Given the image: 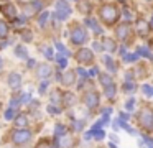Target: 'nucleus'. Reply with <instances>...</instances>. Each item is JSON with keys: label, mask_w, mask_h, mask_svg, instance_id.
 I'll return each instance as SVG.
<instances>
[{"label": "nucleus", "mask_w": 153, "mask_h": 148, "mask_svg": "<svg viewBox=\"0 0 153 148\" xmlns=\"http://www.w3.org/2000/svg\"><path fill=\"white\" fill-rule=\"evenodd\" d=\"M100 18L107 25H114L119 20V10H117V7L112 5V3L102 5V8H100Z\"/></svg>", "instance_id": "nucleus-1"}, {"label": "nucleus", "mask_w": 153, "mask_h": 148, "mask_svg": "<svg viewBox=\"0 0 153 148\" xmlns=\"http://www.w3.org/2000/svg\"><path fill=\"white\" fill-rule=\"evenodd\" d=\"M138 123L142 125L145 130H153V110L148 107L142 109L138 115Z\"/></svg>", "instance_id": "nucleus-2"}, {"label": "nucleus", "mask_w": 153, "mask_h": 148, "mask_svg": "<svg viewBox=\"0 0 153 148\" xmlns=\"http://www.w3.org/2000/svg\"><path fill=\"white\" fill-rule=\"evenodd\" d=\"M71 41L76 43V45H82L87 41V33L86 30H82V26H74L71 30Z\"/></svg>", "instance_id": "nucleus-3"}, {"label": "nucleus", "mask_w": 153, "mask_h": 148, "mask_svg": "<svg viewBox=\"0 0 153 148\" xmlns=\"http://www.w3.org/2000/svg\"><path fill=\"white\" fill-rule=\"evenodd\" d=\"M71 13V8L64 0H58L56 2V16L59 20H66Z\"/></svg>", "instance_id": "nucleus-4"}, {"label": "nucleus", "mask_w": 153, "mask_h": 148, "mask_svg": "<svg viewBox=\"0 0 153 148\" xmlns=\"http://www.w3.org/2000/svg\"><path fill=\"white\" fill-rule=\"evenodd\" d=\"M82 99H84V104L89 109H96L97 105H99V94L94 92V91H87Z\"/></svg>", "instance_id": "nucleus-5"}, {"label": "nucleus", "mask_w": 153, "mask_h": 148, "mask_svg": "<svg viewBox=\"0 0 153 148\" xmlns=\"http://www.w3.org/2000/svg\"><path fill=\"white\" fill-rule=\"evenodd\" d=\"M76 58H77V61L82 62V64H91V62L94 61L92 51H91V49H87V48L79 49V51H77V54H76Z\"/></svg>", "instance_id": "nucleus-6"}, {"label": "nucleus", "mask_w": 153, "mask_h": 148, "mask_svg": "<svg viewBox=\"0 0 153 148\" xmlns=\"http://www.w3.org/2000/svg\"><path fill=\"white\" fill-rule=\"evenodd\" d=\"M30 137H31V133L28 130H17L13 133V141L18 143V145H25L28 140H30Z\"/></svg>", "instance_id": "nucleus-7"}, {"label": "nucleus", "mask_w": 153, "mask_h": 148, "mask_svg": "<svg viewBox=\"0 0 153 148\" xmlns=\"http://www.w3.org/2000/svg\"><path fill=\"white\" fill-rule=\"evenodd\" d=\"M117 36H119L120 39H128L130 36H132V30H130V26L127 25V23L120 25L119 28H117Z\"/></svg>", "instance_id": "nucleus-8"}, {"label": "nucleus", "mask_w": 153, "mask_h": 148, "mask_svg": "<svg viewBox=\"0 0 153 148\" xmlns=\"http://www.w3.org/2000/svg\"><path fill=\"white\" fill-rule=\"evenodd\" d=\"M135 31L138 33L140 36H146L150 31V25L145 20H138V22H137V26H135Z\"/></svg>", "instance_id": "nucleus-9"}, {"label": "nucleus", "mask_w": 153, "mask_h": 148, "mask_svg": "<svg viewBox=\"0 0 153 148\" xmlns=\"http://www.w3.org/2000/svg\"><path fill=\"white\" fill-rule=\"evenodd\" d=\"M8 86H10L12 89H18L22 86V76L17 74V72H12V74L8 76Z\"/></svg>", "instance_id": "nucleus-10"}, {"label": "nucleus", "mask_w": 153, "mask_h": 148, "mask_svg": "<svg viewBox=\"0 0 153 148\" xmlns=\"http://www.w3.org/2000/svg\"><path fill=\"white\" fill-rule=\"evenodd\" d=\"M61 81H63V84H64V86H71V84H74V81H76L74 71H69V72H66V74H63Z\"/></svg>", "instance_id": "nucleus-11"}, {"label": "nucleus", "mask_w": 153, "mask_h": 148, "mask_svg": "<svg viewBox=\"0 0 153 148\" xmlns=\"http://www.w3.org/2000/svg\"><path fill=\"white\" fill-rule=\"evenodd\" d=\"M2 12H4L5 15L8 16V18H15V16H17V10H15L13 5H5V7H2Z\"/></svg>", "instance_id": "nucleus-12"}, {"label": "nucleus", "mask_w": 153, "mask_h": 148, "mask_svg": "<svg viewBox=\"0 0 153 148\" xmlns=\"http://www.w3.org/2000/svg\"><path fill=\"white\" fill-rule=\"evenodd\" d=\"M15 123H17V127L25 128V127L28 125V118H27V115H25V114H20L17 118H15Z\"/></svg>", "instance_id": "nucleus-13"}, {"label": "nucleus", "mask_w": 153, "mask_h": 148, "mask_svg": "<svg viewBox=\"0 0 153 148\" xmlns=\"http://www.w3.org/2000/svg\"><path fill=\"white\" fill-rule=\"evenodd\" d=\"M38 74L41 76V77H48V76L51 74V68L48 64H43V66H40L38 68Z\"/></svg>", "instance_id": "nucleus-14"}, {"label": "nucleus", "mask_w": 153, "mask_h": 148, "mask_svg": "<svg viewBox=\"0 0 153 148\" xmlns=\"http://www.w3.org/2000/svg\"><path fill=\"white\" fill-rule=\"evenodd\" d=\"M71 145H73V138H71V137H63V138H61V141L58 143V147H61V148H69Z\"/></svg>", "instance_id": "nucleus-15"}, {"label": "nucleus", "mask_w": 153, "mask_h": 148, "mask_svg": "<svg viewBox=\"0 0 153 148\" xmlns=\"http://www.w3.org/2000/svg\"><path fill=\"white\" fill-rule=\"evenodd\" d=\"M35 148H54V147H53V143H51L48 138H45V140H40V143H38Z\"/></svg>", "instance_id": "nucleus-16"}, {"label": "nucleus", "mask_w": 153, "mask_h": 148, "mask_svg": "<svg viewBox=\"0 0 153 148\" xmlns=\"http://www.w3.org/2000/svg\"><path fill=\"white\" fill-rule=\"evenodd\" d=\"M138 54H142V56H145V58H148V59H152V61H153V54L150 53V49L143 48V46H140V48H138Z\"/></svg>", "instance_id": "nucleus-17"}, {"label": "nucleus", "mask_w": 153, "mask_h": 148, "mask_svg": "<svg viewBox=\"0 0 153 148\" xmlns=\"http://www.w3.org/2000/svg\"><path fill=\"white\" fill-rule=\"evenodd\" d=\"M122 56H123V59L125 61H137L138 59V53H133V54H127L125 51L122 49Z\"/></svg>", "instance_id": "nucleus-18"}, {"label": "nucleus", "mask_w": 153, "mask_h": 148, "mask_svg": "<svg viewBox=\"0 0 153 148\" xmlns=\"http://www.w3.org/2000/svg\"><path fill=\"white\" fill-rule=\"evenodd\" d=\"M104 48L109 49V51H115V43L107 38V39H104Z\"/></svg>", "instance_id": "nucleus-19"}, {"label": "nucleus", "mask_w": 153, "mask_h": 148, "mask_svg": "<svg viewBox=\"0 0 153 148\" xmlns=\"http://www.w3.org/2000/svg\"><path fill=\"white\" fill-rule=\"evenodd\" d=\"M7 35H8V26H7V23L0 22V38H5Z\"/></svg>", "instance_id": "nucleus-20"}, {"label": "nucleus", "mask_w": 153, "mask_h": 148, "mask_svg": "<svg viewBox=\"0 0 153 148\" xmlns=\"http://www.w3.org/2000/svg\"><path fill=\"white\" fill-rule=\"evenodd\" d=\"M99 79H100V82H102L104 86L112 84V77H110L109 74H100V76H99Z\"/></svg>", "instance_id": "nucleus-21"}, {"label": "nucleus", "mask_w": 153, "mask_h": 148, "mask_svg": "<svg viewBox=\"0 0 153 148\" xmlns=\"http://www.w3.org/2000/svg\"><path fill=\"white\" fill-rule=\"evenodd\" d=\"M91 135H92V137L96 138V140H102V138L105 137V135H104V132H102V130H99V128H94Z\"/></svg>", "instance_id": "nucleus-22"}, {"label": "nucleus", "mask_w": 153, "mask_h": 148, "mask_svg": "<svg viewBox=\"0 0 153 148\" xmlns=\"http://www.w3.org/2000/svg\"><path fill=\"white\" fill-rule=\"evenodd\" d=\"M86 23H87V26H91V28L94 30L96 33H100V28H99V25H97L94 20H86Z\"/></svg>", "instance_id": "nucleus-23"}, {"label": "nucleus", "mask_w": 153, "mask_h": 148, "mask_svg": "<svg viewBox=\"0 0 153 148\" xmlns=\"http://www.w3.org/2000/svg\"><path fill=\"white\" fill-rule=\"evenodd\" d=\"M114 94H115V87H114V84L105 86V95L107 97H114Z\"/></svg>", "instance_id": "nucleus-24"}, {"label": "nucleus", "mask_w": 153, "mask_h": 148, "mask_svg": "<svg viewBox=\"0 0 153 148\" xmlns=\"http://www.w3.org/2000/svg\"><path fill=\"white\" fill-rule=\"evenodd\" d=\"M64 132H66V127L63 123H58L54 128V135H64Z\"/></svg>", "instance_id": "nucleus-25"}, {"label": "nucleus", "mask_w": 153, "mask_h": 148, "mask_svg": "<svg viewBox=\"0 0 153 148\" xmlns=\"http://www.w3.org/2000/svg\"><path fill=\"white\" fill-rule=\"evenodd\" d=\"M56 62H58L59 68H66V64H68V61H66L64 56H56Z\"/></svg>", "instance_id": "nucleus-26"}, {"label": "nucleus", "mask_w": 153, "mask_h": 148, "mask_svg": "<svg viewBox=\"0 0 153 148\" xmlns=\"http://www.w3.org/2000/svg\"><path fill=\"white\" fill-rule=\"evenodd\" d=\"M35 13H36V7L35 5H30V7H27V8H25V15H35Z\"/></svg>", "instance_id": "nucleus-27"}, {"label": "nucleus", "mask_w": 153, "mask_h": 148, "mask_svg": "<svg viewBox=\"0 0 153 148\" xmlns=\"http://www.w3.org/2000/svg\"><path fill=\"white\" fill-rule=\"evenodd\" d=\"M104 62L107 64V68L110 69V71H115V66H114V61L110 58H104Z\"/></svg>", "instance_id": "nucleus-28"}, {"label": "nucleus", "mask_w": 153, "mask_h": 148, "mask_svg": "<svg viewBox=\"0 0 153 148\" xmlns=\"http://www.w3.org/2000/svg\"><path fill=\"white\" fill-rule=\"evenodd\" d=\"M143 94L145 95H153V86H143Z\"/></svg>", "instance_id": "nucleus-29"}, {"label": "nucleus", "mask_w": 153, "mask_h": 148, "mask_svg": "<svg viewBox=\"0 0 153 148\" xmlns=\"http://www.w3.org/2000/svg\"><path fill=\"white\" fill-rule=\"evenodd\" d=\"M56 49L61 53V54H68V49L64 48V45H63V43H56Z\"/></svg>", "instance_id": "nucleus-30"}, {"label": "nucleus", "mask_w": 153, "mask_h": 148, "mask_svg": "<svg viewBox=\"0 0 153 148\" xmlns=\"http://www.w3.org/2000/svg\"><path fill=\"white\" fill-rule=\"evenodd\" d=\"M73 100H74V97L71 94H64V104L66 105H73Z\"/></svg>", "instance_id": "nucleus-31"}, {"label": "nucleus", "mask_w": 153, "mask_h": 148, "mask_svg": "<svg viewBox=\"0 0 153 148\" xmlns=\"http://www.w3.org/2000/svg\"><path fill=\"white\" fill-rule=\"evenodd\" d=\"M125 107H127V110H133V107H135V99H128Z\"/></svg>", "instance_id": "nucleus-32"}, {"label": "nucleus", "mask_w": 153, "mask_h": 148, "mask_svg": "<svg viewBox=\"0 0 153 148\" xmlns=\"http://www.w3.org/2000/svg\"><path fill=\"white\" fill-rule=\"evenodd\" d=\"M79 8H81V12H89V3H87V2L79 3Z\"/></svg>", "instance_id": "nucleus-33"}, {"label": "nucleus", "mask_w": 153, "mask_h": 148, "mask_svg": "<svg viewBox=\"0 0 153 148\" xmlns=\"http://www.w3.org/2000/svg\"><path fill=\"white\" fill-rule=\"evenodd\" d=\"M15 53H17L18 56H22V58H25V56H27V53H25V49L22 48V46H18V48L15 49Z\"/></svg>", "instance_id": "nucleus-34"}, {"label": "nucleus", "mask_w": 153, "mask_h": 148, "mask_svg": "<svg viewBox=\"0 0 153 148\" xmlns=\"http://www.w3.org/2000/svg\"><path fill=\"white\" fill-rule=\"evenodd\" d=\"M46 18H48V13H46V12H45V13H43V15H41V16H40V20H38V23H40V25H41V26H43V25H45V23H46Z\"/></svg>", "instance_id": "nucleus-35"}, {"label": "nucleus", "mask_w": 153, "mask_h": 148, "mask_svg": "<svg viewBox=\"0 0 153 148\" xmlns=\"http://www.w3.org/2000/svg\"><path fill=\"white\" fill-rule=\"evenodd\" d=\"M43 53H45V56H46V58H51V56H53L51 48H48V46H45V48H43Z\"/></svg>", "instance_id": "nucleus-36"}, {"label": "nucleus", "mask_w": 153, "mask_h": 148, "mask_svg": "<svg viewBox=\"0 0 153 148\" xmlns=\"http://www.w3.org/2000/svg\"><path fill=\"white\" fill-rule=\"evenodd\" d=\"M5 118H7V120H10V118H13V109H8V110L5 112Z\"/></svg>", "instance_id": "nucleus-37"}, {"label": "nucleus", "mask_w": 153, "mask_h": 148, "mask_svg": "<svg viewBox=\"0 0 153 148\" xmlns=\"http://www.w3.org/2000/svg\"><path fill=\"white\" fill-rule=\"evenodd\" d=\"M133 87H135V84H132V82H127L125 86H123V89H125L127 92H130V91H133Z\"/></svg>", "instance_id": "nucleus-38"}, {"label": "nucleus", "mask_w": 153, "mask_h": 148, "mask_svg": "<svg viewBox=\"0 0 153 148\" xmlns=\"http://www.w3.org/2000/svg\"><path fill=\"white\" fill-rule=\"evenodd\" d=\"M48 112H50V114H58V112H59V109L54 107V105H50V107H48Z\"/></svg>", "instance_id": "nucleus-39"}, {"label": "nucleus", "mask_w": 153, "mask_h": 148, "mask_svg": "<svg viewBox=\"0 0 153 148\" xmlns=\"http://www.w3.org/2000/svg\"><path fill=\"white\" fill-rule=\"evenodd\" d=\"M23 39L25 41H30L31 39V31H23Z\"/></svg>", "instance_id": "nucleus-40"}, {"label": "nucleus", "mask_w": 153, "mask_h": 148, "mask_svg": "<svg viewBox=\"0 0 153 148\" xmlns=\"http://www.w3.org/2000/svg\"><path fill=\"white\" fill-rule=\"evenodd\" d=\"M77 72H79V74H81V77H82V79H84V77H87V72L84 71L82 68H79V69H77Z\"/></svg>", "instance_id": "nucleus-41"}, {"label": "nucleus", "mask_w": 153, "mask_h": 148, "mask_svg": "<svg viewBox=\"0 0 153 148\" xmlns=\"http://www.w3.org/2000/svg\"><path fill=\"white\" fill-rule=\"evenodd\" d=\"M87 74H91V76H96V74H99V71H97V68H92L89 72H87Z\"/></svg>", "instance_id": "nucleus-42"}, {"label": "nucleus", "mask_w": 153, "mask_h": 148, "mask_svg": "<svg viewBox=\"0 0 153 148\" xmlns=\"http://www.w3.org/2000/svg\"><path fill=\"white\" fill-rule=\"evenodd\" d=\"M27 100H30V94H25L23 97H22V102H27Z\"/></svg>", "instance_id": "nucleus-43"}, {"label": "nucleus", "mask_w": 153, "mask_h": 148, "mask_svg": "<svg viewBox=\"0 0 153 148\" xmlns=\"http://www.w3.org/2000/svg\"><path fill=\"white\" fill-rule=\"evenodd\" d=\"M46 91V82H43V84L40 86V92H45Z\"/></svg>", "instance_id": "nucleus-44"}, {"label": "nucleus", "mask_w": 153, "mask_h": 148, "mask_svg": "<svg viewBox=\"0 0 153 148\" xmlns=\"http://www.w3.org/2000/svg\"><path fill=\"white\" fill-rule=\"evenodd\" d=\"M18 104H20L18 99H13V100H12V107H15V105H18Z\"/></svg>", "instance_id": "nucleus-45"}, {"label": "nucleus", "mask_w": 153, "mask_h": 148, "mask_svg": "<svg viewBox=\"0 0 153 148\" xmlns=\"http://www.w3.org/2000/svg\"><path fill=\"white\" fill-rule=\"evenodd\" d=\"M128 118V114H120V120H127Z\"/></svg>", "instance_id": "nucleus-46"}, {"label": "nucleus", "mask_w": 153, "mask_h": 148, "mask_svg": "<svg viewBox=\"0 0 153 148\" xmlns=\"http://www.w3.org/2000/svg\"><path fill=\"white\" fill-rule=\"evenodd\" d=\"M23 25V20H17V22H15V26H22Z\"/></svg>", "instance_id": "nucleus-47"}, {"label": "nucleus", "mask_w": 153, "mask_h": 148, "mask_svg": "<svg viewBox=\"0 0 153 148\" xmlns=\"http://www.w3.org/2000/svg\"><path fill=\"white\" fill-rule=\"evenodd\" d=\"M109 147H110V148H117V147H115V145H112V143H110V145H109Z\"/></svg>", "instance_id": "nucleus-48"}, {"label": "nucleus", "mask_w": 153, "mask_h": 148, "mask_svg": "<svg viewBox=\"0 0 153 148\" xmlns=\"http://www.w3.org/2000/svg\"><path fill=\"white\" fill-rule=\"evenodd\" d=\"M0 66H2V59H0Z\"/></svg>", "instance_id": "nucleus-49"}, {"label": "nucleus", "mask_w": 153, "mask_h": 148, "mask_svg": "<svg viewBox=\"0 0 153 148\" xmlns=\"http://www.w3.org/2000/svg\"><path fill=\"white\" fill-rule=\"evenodd\" d=\"M22 2H25V0H22Z\"/></svg>", "instance_id": "nucleus-50"}]
</instances>
